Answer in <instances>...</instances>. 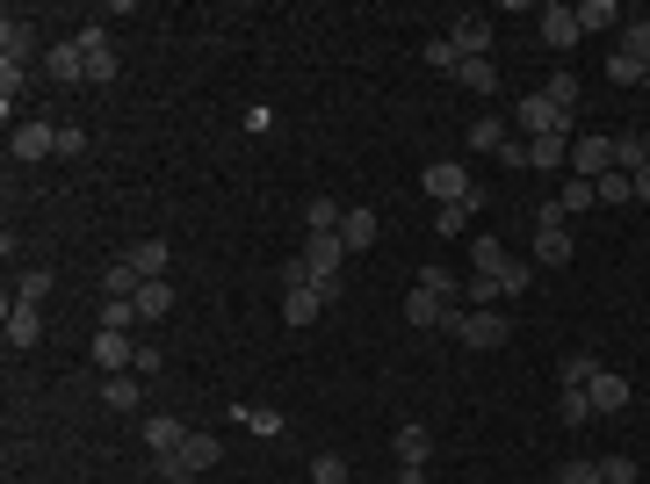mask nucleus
I'll list each match as a JSON object with an SVG mask.
<instances>
[{
    "label": "nucleus",
    "instance_id": "f257e3e1",
    "mask_svg": "<svg viewBox=\"0 0 650 484\" xmlns=\"http://www.w3.org/2000/svg\"><path fill=\"white\" fill-rule=\"evenodd\" d=\"M513 116H521V131H528V138H571V116L542 95V87H535V95H521V109H513Z\"/></svg>",
    "mask_w": 650,
    "mask_h": 484
},
{
    "label": "nucleus",
    "instance_id": "f03ea898",
    "mask_svg": "<svg viewBox=\"0 0 650 484\" xmlns=\"http://www.w3.org/2000/svg\"><path fill=\"white\" fill-rule=\"evenodd\" d=\"M455 340H463V347H507L513 319H507V311H463V319H455Z\"/></svg>",
    "mask_w": 650,
    "mask_h": 484
},
{
    "label": "nucleus",
    "instance_id": "7ed1b4c3",
    "mask_svg": "<svg viewBox=\"0 0 650 484\" xmlns=\"http://www.w3.org/2000/svg\"><path fill=\"white\" fill-rule=\"evenodd\" d=\"M80 51H87V87L116 80V37H109L102 22H87V29H80Z\"/></svg>",
    "mask_w": 650,
    "mask_h": 484
},
{
    "label": "nucleus",
    "instance_id": "20e7f679",
    "mask_svg": "<svg viewBox=\"0 0 650 484\" xmlns=\"http://www.w3.org/2000/svg\"><path fill=\"white\" fill-rule=\"evenodd\" d=\"M586 398H592V412H629V398H636V384L622 376V369H592V384H586Z\"/></svg>",
    "mask_w": 650,
    "mask_h": 484
},
{
    "label": "nucleus",
    "instance_id": "39448f33",
    "mask_svg": "<svg viewBox=\"0 0 650 484\" xmlns=\"http://www.w3.org/2000/svg\"><path fill=\"white\" fill-rule=\"evenodd\" d=\"M43 73H51L59 87H87V51H80V37L51 44V51H43Z\"/></svg>",
    "mask_w": 650,
    "mask_h": 484
},
{
    "label": "nucleus",
    "instance_id": "423d86ee",
    "mask_svg": "<svg viewBox=\"0 0 650 484\" xmlns=\"http://www.w3.org/2000/svg\"><path fill=\"white\" fill-rule=\"evenodd\" d=\"M37 340H43V311L15 297V303H8V355H29Z\"/></svg>",
    "mask_w": 650,
    "mask_h": 484
},
{
    "label": "nucleus",
    "instance_id": "0eeeda50",
    "mask_svg": "<svg viewBox=\"0 0 650 484\" xmlns=\"http://www.w3.org/2000/svg\"><path fill=\"white\" fill-rule=\"evenodd\" d=\"M571 166H578V182L614 174V138H571Z\"/></svg>",
    "mask_w": 650,
    "mask_h": 484
},
{
    "label": "nucleus",
    "instance_id": "6e6552de",
    "mask_svg": "<svg viewBox=\"0 0 650 484\" xmlns=\"http://www.w3.org/2000/svg\"><path fill=\"white\" fill-rule=\"evenodd\" d=\"M15 160L29 166V160H51V152H59V123H15Z\"/></svg>",
    "mask_w": 650,
    "mask_h": 484
},
{
    "label": "nucleus",
    "instance_id": "1a4fd4ad",
    "mask_svg": "<svg viewBox=\"0 0 650 484\" xmlns=\"http://www.w3.org/2000/svg\"><path fill=\"white\" fill-rule=\"evenodd\" d=\"M420 188H427V196H441V202H470V174L455 160H434L427 174H420Z\"/></svg>",
    "mask_w": 650,
    "mask_h": 484
},
{
    "label": "nucleus",
    "instance_id": "9d476101",
    "mask_svg": "<svg viewBox=\"0 0 650 484\" xmlns=\"http://www.w3.org/2000/svg\"><path fill=\"white\" fill-rule=\"evenodd\" d=\"M535 22H542V44H549V51H571V44L586 37V29H578V8H557V0H549Z\"/></svg>",
    "mask_w": 650,
    "mask_h": 484
},
{
    "label": "nucleus",
    "instance_id": "9b49d317",
    "mask_svg": "<svg viewBox=\"0 0 650 484\" xmlns=\"http://www.w3.org/2000/svg\"><path fill=\"white\" fill-rule=\"evenodd\" d=\"M29 59H37V29L22 15H8L0 22V65H29Z\"/></svg>",
    "mask_w": 650,
    "mask_h": 484
},
{
    "label": "nucleus",
    "instance_id": "f8f14e48",
    "mask_svg": "<svg viewBox=\"0 0 650 484\" xmlns=\"http://www.w3.org/2000/svg\"><path fill=\"white\" fill-rule=\"evenodd\" d=\"M130 268H138V283H166L174 246H166V239H138V246H130Z\"/></svg>",
    "mask_w": 650,
    "mask_h": 484
},
{
    "label": "nucleus",
    "instance_id": "ddd939ff",
    "mask_svg": "<svg viewBox=\"0 0 650 484\" xmlns=\"http://www.w3.org/2000/svg\"><path fill=\"white\" fill-rule=\"evenodd\" d=\"M405 319H412V325H448V333H455V319H463V311H455L448 297H427V289H412V297H405Z\"/></svg>",
    "mask_w": 650,
    "mask_h": 484
},
{
    "label": "nucleus",
    "instance_id": "4468645a",
    "mask_svg": "<svg viewBox=\"0 0 650 484\" xmlns=\"http://www.w3.org/2000/svg\"><path fill=\"white\" fill-rule=\"evenodd\" d=\"M283 319L297 325V333H304V325H318L325 319V297L311 283H297V289H283Z\"/></svg>",
    "mask_w": 650,
    "mask_h": 484
},
{
    "label": "nucleus",
    "instance_id": "2eb2a0df",
    "mask_svg": "<svg viewBox=\"0 0 650 484\" xmlns=\"http://www.w3.org/2000/svg\"><path fill=\"white\" fill-rule=\"evenodd\" d=\"M232 420H239L246 434H261V442H275V434H289V420L275 412V405H232Z\"/></svg>",
    "mask_w": 650,
    "mask_h": 484
},
{
    "label": "nucleus",
    "instance_id": "dca6fc26",
    "mask_svg": "<svg viewBox=\"0 0 650 484\" xmlns=\"http://www.w3.org/2000/svg\"><path fill=\"white\" fill-rule=\"evenodd\" d=\"M448 37H455V51H463V59H491V22H485V15H463Z\"/></svg>",
    "mask_w": 650,
    "mask_h": 484
},
{
    "label": "nucleus",
    "instance_id": "f3484780",
    "mask_svg": "<svg viewBox=\"0 0 650 484\" xmlns=\"http://www.w3.org/2000/svg\"><path fill=\"white\" fill-rule=\"evenodd\" d=\"M340 246H347V253H368V246H376V210L354 202V210L340 218Z\"/></svg>",
    "mask_w": 650,
    "mask_h": 484
},
{
    "label": "nucleus",
    "instance_id": "a211bd4d",
    "mask_svg": "<svg viewBox=\"0 0 650 484\" xmlns=\"http://www.w3.org/2000/svg\"><path fill=\"white\" fill-rule=\"evenodd\" d=\"M130 362H138V347H130V333H95V369H116V376H123Z\"/></svg>",
    "mask_w": 650,
    "mask_h": 484
},
{
    "label": "nucleus",
    "instance_id": "6ab92c4d",
    "mask_svg": "<svg viewBox=\"0 0 650 484\" xmlns=\"http://www.w3.org/2000/svg\"><path fill=\"white\" fill-rule=\"evenodd\" d=\"M182 442H188L182 420H166V412H152V420H145V448H152V456H174Z\"/></svg>",
    "mask_w": 650,
    "mask_h": 484
},
{
    "label": "nucleus",
    "instance_id": "aec40b11",
    "mask_svg": "<svg viewBox=\"0 0 650 484\" xmlns=\"http://www.w3.org/2000/svg\"><path fill=\"white\" fill-rule=\"evenodd\" d=\"M427 456H434V434H427V426H398V463H405V470H427Z\"/></svg>",
    "mask_w": 650,
    "mask_h": 484
},
{
    "label": "nucleus",
    "instance_id": "412c9836",
    "mask_svg": "<svg viewBox=\"0 0 650 484\" xmlns=\"http://www.w3.org/2000/svg\"><path fill=\"white\" fill-rule=\"evenodd\" d=\"M217 456H224V442H217V434H196V426H188L182 463H188V470H217Z\"/></svg>",
    "mask_w": 650,
    "mask_h": 484
},
{
    "label": "nucleus",
    "instance_id": "4be33fe9",
    "mask_svg": "<svg viewBox=\"0 0 650 484\" xmlns=\"http://www.w3.org/2000/svg\"><path fill=\"white\" fill-rule=\"evenodd\" d=\"M130 311H138V319H166V311H174V283H138Z\"/></svg>",
    "mask_w": 650,
    "mask_h": 484
},
{
    "label": "nucleus",
    "instance_id": "5701e85b",
    "mask_svg": "<svg viewBox=\"0 0 650 484\" xmlns=\"http://www.w3.org/2000/svg\"><path fill=\"white\" fill-rule=\"evenodd\" d=\"M542 95L557 101L564 116H578V95H586V80H578V73H549V80H542Z\"/></svg>",
    "mask_w": 650,
    "mask_h": 484
},
{
    "label": "nucleus",
    "instance_id": "b1692460",
    "mask_svg": "<svg viewBox=\"0 0 650 484\" xmlns=\"http://www.w3.org/2000/svg\"><path fill=\"white\" fill-rule=\"evenodd\" d=\"M102 405H116V412H138V405H145V384H138V376H109V384H102Z\"/></svg>",
    "mask_w": 650,
    "mask_h": 484
},
{
    "label": "nucleus",
    "instance_id": "393cba45",
    "mask_svg": "<svg viewBox=\"0 0 650 484\" xmlns=\"http://www.w3.org/2000/svg\"><path fill=\"white\" fill-rule=\"evenodd\" d=\"M571 253H578V246H571V232H535V261H542V268H564Z\"/></svg>",
    "mask_w": 650,
    "mask_h": 484
},
{
    "label": "nucleus",
    "instance_id": "a878e982",
    "mask_svg": "<svg viewBox=\"0 0 650 484\" xmlns=\"http://www.w3.org/2000/svg\"><path fill=\"white\" fill-rule=\"evenodd\" d=\"M592 369H600L592 355H564V362H557V390H586V384H592Z\"/></svg>",
    "mask_w": 650,
    "mask_h": 484
},
{
    "label": "nucleus",
    "instance_id": "bb28decb",
    "mask_svg": "<svg viewBox=\"0 0 650 484\" xmlns=\"http://www.w3.org/2000/svg\"><path fill=\"white\" fill-rule=\"evenodd\" d=\"M470 152H507V123L477 116V123H470Z\"/></svg>",
    "mask_w": 650,
    "mask_h": 484
},
{
    "label": "nucleus",
    "instance_id": "cd10ccee",
    "mask_svg": "<svg viewBox=\"0 0 650 484\" xmlns=\"http://www.w3.org/2000/svg\"><path fill=\"white\" fill-rule=\"evenodd\" d=\"M622 22V0H578V29H614Z\"/></svg>",
    "mask_w": 650,
    "mask_h": 484
},
{
    "label": "nucleus",
    "instance_id": "c85d7f7f",
    "mask_svg": "<svg viewBox=\"0 0 650 484\" xmlns=\"http://www.w3.org/2000/svg\"><path fill=\"white\" fill-rule=\"evenodd\" d=\"M470 253H477V261H470V275H491V283H499V268L513 261V253H507V246H499V239H477V246H470Z\"/></svg>",
    "mask_w": 650,
    "mask_h": 484
},
{
    "label": "nucleus",
    "instance_id": "c756f323",
    "mask_svg": "<svg viewBox=\"0 0 650 484\" xmlns=\"http://www.w3.org/2000/svg\"><path fill=\"white\" fill-rule=\"evenodd\" d=\"M340 218H347V210H340L333 196H311V202H304V224H311V232H340Z\"/></svg>",
    "mask_w": 650,
    "mask_h": 484
},
{
    "label": "nucleus",
    "instance_id": "7c9ffc66",
    "mask_svg": "<svg viewBox=\"0 0 650 484\" xmlns=\"http://www.w3.org/2000/svg\"><path fill=\"white\" fill-rule=\"evenodd\" d=\"M622 59H636V65H650V22H622V44H614Z\"/></svg>",
    "mask_w": 650,
    "mask_h": 484
},
{
    "label": "nucleus",
    "instance_id": "2f4dec72",
    "mask_svg": "<svg viewBox=\"0 0 650 484\" xmlns=\"http://www.w3.org/2000/svg\"><path fill=\"white\" fill-rule=\"evenodd\" d=\"M571 160V138H535L528 145V166H535V174H542V166H564Z\"/></svg>",
    "mask_w": 650,
    "mask_h": 484
},
{
    "label": "nucleus",
    "instance_id": "473e14b6",
    "mask_svg": "<svg viewBox=\"0 0 650 484\" xmlns=\"http://www.w3.org/2000/svg\"><path fill=\"white\" fill-rule=\"evenodd\" d=\"M51 283H59V275H51V268H22L15 297H22V303H43V297H51Z\"/></svg>",
    "mask_w": 650,
    "mask_h": 484
},
{
    "label": "nucleus",
    "instance_id": "72a5a7b5",
    "mask_svg": "<svg viewBox=\"0 0 650 484\" xmlns=\"http://www.w3.org/2000/svg\"><path fill=\"white\" fill-rule=\"evenodd\" d=\"M557 420H564V426H586V420H592V398H586V390H557Z\"/></svg>",
    "mask_w": 650,
    "mask_h": 484
},
{
    "label": "nucleus",
    "instance_id": "f704fd0d",
    "mask_svg": "<svg viewBox=\"0 0 650 484\" xmlns=\"http://www.w3.org/2000/svg\"><path fill=\"white\" fill-rule=\"evenodd\" d=\"M412 289H427V297H448V303L463 297V283H455L448 268H420V283H412Z\"/></svg>",
    "mask_w": 650,
    "mask_h": 484
},
{
    "label": "nucleus",
    "instance_id": "c9c22d12",
    "mask_svg": "<svg viewBox=\"0 0 650 484\" xmlns=\"http://www.w3.org/2000/svg\"><path fill=\"white\" fill-rule=\"evenodd\" d=\"M427 65H434V73H448V80H455V65H463V51H455V37H448V29H441V37L427 44Z\"/></svg>",
    "mask_w": 650,
    "mask_h": 484
},
{
    "label": "nucleus",
    "instance_id": "e433bc0d",
    "mask_svg": "<svg viewBox=\"0 0 650 484\" xmlns=\"http://www.w3.org/2000/svg\"><path fill=\"white\" fill-rule=\"evenodd\" d=\"M455 80L477 87V95H491V87H499V73H491V59H463V65H455Z\"/></svg>",
    "mask_w": 650,
    "mask_h": 484
},
{
    "label": "nucleus",
    "instance_id": "4c0bfd02",
    "mask_svg": "<svg viewBox=\"0 0 650 484\" xmlns=\"http://www.w3.org/2000/svg\"><path fill=\"white\" fill-rule=\"evenodd\" d=\"M608 80H614V87H650V65H636V59H622V51H614V59H608Z\"/></svg>",
    "mask_w": 650,
    "mask_h": 484
},
{
    "label": "nucleus",
    "instance_id": "58836bf2",
    "mask_svg": "<svg viewBox=\"0 0 650 484\" xmlns=\"http://www.w3.org/2000/svg\"><path fill=\"white\" fill-rule=\"evenodd\" d=\"M470 210H477V188H470V202H441V218H434V224H441V239H455V232H463Z\"/></svg>",
    "mask_w": 650,
    "mask_h": 484
},
{
    "label": "nucleus",
    "instance_id": "ea45409f",
    "mask_svg": "<svg viewBox=\"0 0 650 484\" xmlns=\"http://www.w3.org/2000/svg\"><path fill=\"white\" fill-rule=\"evenodd\" d=\"M102 289H109V297H138V268H130V261H109Z\"/></svg>",
    "mask_w": 650,
    "mask_h": 484
},
{
    "label": "nucleus",
    "instance_id": "a19ab883",
    "mask_svg": "<svg viewBox=\"0 0 650 484\" xmlns=\"http://www.w3.org/2000/svg\"><path fill=\"white\" fill-rule=\"evenodd\" d=\"M29 87V65H0V109L15 116V95Z\"/></svg>",
    "mask_w": 650,
    "mask_h": 484
},
{
    "label": "nucleus",
    "instance_id": "79ce46f5",
    "mask_svg": "<svg viewBox=\"0 0 650 484\" xmlns=\"http://www.w3.org/2000/svg\"><path fill=\"white\" fill-rule=\"evenodd\" d=\"M592 188H600V202H636V182L622 174V166H614V174H600Z\"/></svg>",
    "mask_w": 650,
    "mask_h": 484
},
{
    "label": "nucleus",
    "instance_id": "37998d69",
    "mask_svg": "<svg viewBox=\"0 0 650 484\" xmlns=\"http://www.w3.org/2000/svg\"><path fill=\"white\" fill-rule=\"evenodd\" d=\"M152 477H160V484H188L196 470H188V463H182V448H174V456H152Z\"/></svg>",
    "mask_w": 650,
    "mask_h": 484
},
{
    "label": "nucleus",
    "instance_id": "c03bdc74",
    "mask_svg": "<svg viewBox=\"0 0 650 484\" xmlns=\"http://www.w3.org/2000/svg\"><path fill=\"white\" fill-rule=\"evenodd\" d=\"M130 319H138V311H130V297H109V303H102V333H130Z\"/></svg>",
    "mask_w": 650,
    "mask_h": 484
},
{
    "label": "nucleus",
    "instance_id": "a18cd8bd",
    "mask_svg": "<svg viewBox=\"0 0 650 484\" xmlns=\"http://www.w3.org/2000/svg\"><path fill=\"white\" fill-rule=\"evenodd\" d=\"M557 202H564V218H578V210H592V202H600V188H592V182H571Z\"/></svg>",
    "mask_w": 650,
    "mask_h": 484
},
{
    "label": "nucleus",
    "instance_id": "49530a36",
    "mask_svg": "<svg viewBox=\"0 0 650 484\" xmlns=\"http://www.w3.org/2000/svg\"><path fill=\"white\" fill-rule=\"evenodd\" d=\"M311 484H347V456H318V463H311Z\"/></svg>",
    "mask_w": 650,
    "mask_h": 484
},
{
    "label": "nucleus",
    "instance_id": "de8ad7c7",
    "mask_svg": "<svg viewBox=\"0 0 650 484\" xmlns=\"http://www.w3.org/2000/svg\"><path fill=\"white\" fill-rule=\"evenodd\" d=\"M528 289V261H507L499 268V297H521Z\"/></svg>",
    "mask_w": 650,
    "mask_h": 484
},
{
    "label": "nucleus",
    "instance_id": "09e8293b",
    "mask_svg": "<svg viewBox=\"0 0 650 484\" xmlns=\"http://www.w3.org/2000/svg\"><path fill=\"white\" fill-rule=\"evenodd\" d=\"M463 297L477 303V311H485V303H499V283H491V275H470V283H463Z\"/></svg>",
    "mask_w": 650,
    "mask_h": 484
},
{
    "label": "nucleus",
    "instance_id": "8fccbe9b",
    "mask_svg": "<svg viewBox=\"0 0 650 484\" xmlns=\"http://www.w3.org/2000/svg\"><path fill=\"white\" fill-rule=\"evenodd\" d=\"M535 232H564V202H557V196L535 202Z\"/></svg>",
    "mask_w": 650,
    "mask_h": 484
},
{
    "label": "nucleus",
    "instance_id": "3c124183",
    "mask_svg": "<svg viewBox=\"0 0 650 484\" xmlns=\"http://www.w3.org/2000/svg\"><path fill=\"white\" fill-rule=\"evenodd\" d=\"M600 484H636V463L629 456H608V463H600Z\"/></svg>",
    "mask_w": 650,
    "mask_h": 484
},
{
    "label": "nucleus",
    "instance_id": "603ef678",
    "mask_svg": "<svg viewBox=\"0 0 650 484\" xmlns=\"http://www.w3.org/2000/svg\"><path fill=\"white\" fill-rule=\"evenodd\" d=\"M557 484H600V463H557Z\"/></svg>",
    "mask_w": 650,
    "mask_h": 484
},
{
    "label": "nucleus",
    "instance_id": "864d4df0",
    "mask_svg": "<svg viewBox=\"0 0 650 484\" xmlns=\"http://www.w3.org/2000/svg\"><path fill=\"white\" fill-rule=\"evenodd\" d=\"M87 152V131H59V160H80Z\"/></svg>",
    "mask_w": 650,
    "mask_h": 484
},
{
    "label": "nucleus",
    "instance_id": "5fc2aeb1",
    "mask_svg": "<svg viewBox=\"0 0 650 484\" xmlns=\"http://www.w3.org/2000/svg\"><path fill=\"white\" fill-rule=\"evenodd\" d=\"M629 182H636V202H650V160H643V166H636Z\"/></svg>",
    "mask_w": 650,
    "mask_h": 484
}]
</instances>
